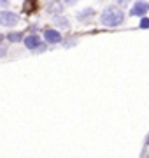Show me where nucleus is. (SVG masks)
Segmentation results:
<instances>
[{"label": "nucleus", "instance_id": "20e7f679", "mask_svg": "<svg viewBox=\"0 0 149 158\" xmlns=\"http://www.w3.org/2000/svg\"><path fill=\"white\" fill-rule=\"evenodd\" d=\"M149 12V2L147 0H135L133 6L130 7V16L135 18H144Z\"/></svg>", "mask_w": 149, "mask_h": 158}, {"label": "nucleus", "instance_id": "f257e3e1", "mask_svg": "<svg viewBox=\"0 0 149 158\" xmlns=\"http://www.w3.org/2000/svg\"><path fill=\"white\" fill-rule=\"evenodd\" d=\"M126 19V14L123 12L119 6H107L100 14V23H102L105 28H116L123 25Z\"/></svg>", "mask_w": 149, "mask_h": 158}, {"label": "nucleus", "instance_id": "39448f33", "mask_svg": "<svg viewBox=\"0 0 149 158\" xmlns=\"http://www.w3.org/2000/svg\"><path fill=\"white\" fill-rule=\"evenodd\" d=\"M42 37H44V42L49 46H54V44H60L63 40L62 37V32L58 28H44L42 32Z\"/></svg>", "mask_w": 149, "mask_h": 158}, {"label": "nucleus", "instance_id": "f8f14e48", "mask_svg": "<svg viewBox=\"0 0 149 158\" xmlns=\"http://www.w3.org/2000/svg\"><path fill=\"white\" fill-rule=\"evenodd\" d=\"M77 2H79V0H63V6L65 7H74Z\"/></svg>", "mask_w": 149, "mask_h": 158}, {"label": "nucleus", "instance_id": "f3484780", "mask_svg": "<svg viewBox=\"0 0 149 158\" xmlns=\"http://www.w3.org/2000/svg\"><path fill=\"white\" fill-rule=\"evenodd\" d=\"M4 39H6V35H4V34H0V44L4 42Z\"/></svg>", "mask_w": 149, "mask_h": 158}, {"label": "nucleus", "instance_id": "ddd939ff", "mask_svg": "<svg viewBox=\"0 0 149 158\" xmlns=\"http://www.w3.org/2000/svg\"><path fill=\"white\" fill-rule=\"evenodd\" d=\"M114 4L116 6H119V7H125V6L130 4V0H114Z\"/></svg>", "mask_w": 149, "mask_h": 158}, {"label": "nucleus", "instance_id": "0eeeda50", "mask_svg": "<svg viewBox=\"0 0 149 158\" xmlns=\"http://www.w3.org/2000/svg\"><path fill=\"white\" fill-rule=\"evenodd\" d=\"M95 14H97V11H95L93 7H84V9H81V11L75 12V19L79 23H86V21H90Z\"/></svg>", "mask_w": 149, "mask_h": 158}, {"label": "nucleus", "instance_id": "423d86ee", "mask_svg": "<svg viewBox=\"0 0 149 158\" xmlns=\"http://www.w3.org/2000/svg\"><path fill=\"white\" fill-rule=\"evenodd\" d=\"M53 25H54V28L63 30V32L70 30V19L65 16V14H58V16H53Z\"/></svg>", "mask_w": 149, "mask_h": 158}, {"label": "nucleus", "instance_id": "6e6552de", "mask_svg": "<svg viewBox=\"0 0 149 158\" xmlns=\"http://www.w3.org/2000/svg\"><path fill=\"white\" fill-rule=\"evenodd\" d=\"M63 0H53V2H49L47 4V9L46 12L49 14V16H58V14H63Z\"/></svg>", "mask_w": 149, "mask_h": 158}, {"label": "nucleus", "instance_id": "a211bd4d", "mask_svg": "<svg viewBox=\"0 0 149 158\" xmlns=\"http://www.w3.org/2000/svg\"><path fill=\"white\" fill-rule=\"evenodd\" d=\"M44 2H46V4H49V2H53V0H44Z\"/></svg>", "mask_w": 149, "mask_h": 158}, {"label": "nucleus", "instance_id": "9b49d317", "mask_svg": "<svg viewBox=\"0 0 149 158\" xmlns=\"http://www.w3.org/2000/svg\"><path fill=\"white\" fill-rule=\"evenodd\" d=\"M139 28H142V30H147L149 28V18L147 16L140 18V21H139Z\"/></svg>", "mask_w": 149, "mask_h": 158}, {"label": "nucleus", "instance_id": "f03ea898", "mask_svg": "<svg viewBox=\"0 0 149 158\" xmlns=\"http://www.w3.org/2000/svg\"><path fill=\"white\" fill-rule=\"evenodd\" d=\"M23 46L28 51H34V53H42V51L46 49L47 44L44 42V39H42L39 34H30V35H26V37L23 39Z\"/></svg>", "mask_w": 149, "mask_h": 158}, {"label": "nucleus", "instance_id": "2eb2a0df", "mask_svg": "<svg viewBox=\"0 0 149 158\" xmlns=\"http://www.w3.org/2000/svg\"><path fill=\"white\" fill-rule=\"evenodd\" d=\"M4 56H7V48L4 44H0V58H4Z\"/></svg>", "mask_w": 149, "mask_h": 158}, {"label": "nucleus", "instance_id": "6ab92c4d", "mask_svg": "<svg viewBox=\"0 0 149 158\" xmlns=\"http://www.w3.org/2000/svg\"><path fill=\"white\" fill-rule=\"evenodd\" d=\"M147 146H149V137H147Z\"/></svg>", "mask_w": 149, "mask_h": 158}, {"label": "nucleus", "instance_id": "7ed1b4c3", "mask_svg": "<svg viewBox=\"0 0 149 158\" xmlns=\"http://www.w3.org/2000/svg\"><path fill=\"white\" fill-rule=\"evenodd\" d=\"M19 19H21L19 14L14 11H9V9H2L0 11V25L4 28H14V27H18Z\"/></svg>", "mask_w": 149, "mask_h": 158}, {"label": "nucleus", "instance_id": "4468645a", "mask_svg": "<svg viewBox=\"0 0 149 158\" xmlns=\"http://www.w3.org/2000/svg\"><path fill=\"white\" fill-rule=\"evenodd\" d=\"M9 6H11V0H0V7L2 9H9Z\"/></svg>", "mask_w": 149, "mask_h": 158}, {"label": "nucleus", "instance_id": "dca6fc26", "mask_svg": "<svg viewBox=\"0 0 149 158\" xmlns=\"http://www.w3.org/2000/svg\"><path fill=\"white\" fill-rule=\"evenodd\" d=\"M37 30H39L37 25H32V27H30V32H32V34H37Z\"/></svg>", "mask_w": 149, "mask_h": 158}, {"label": "nucleus", "instance_id": "1a4fd4ad", "mask_svg": "<svg viewBox=\"0 0 149 158\" xmlns=\"http://www.w3.org/2000/svg\"><path fill=\"white\" fill-rule=\"evenodd\" d=\"M7 40L11 42V44H18V42H23L25 35L23 32H19V30H11V32H7Z\"/></svg>", "mask_w": 149, "mask_h": 158}, {"label": "nucleus", "instance_id": "9d476101", "mask_svg": "<svg viewBox=\"0 0 149 158\" xmlns=\"http://www.w3.org/2000/svg\"><path fill=\"white\" fill-rule=\"evenodd\" d=\"M77 42H79V39L77 37H67V39H63V48H74V46H77Z\"/></svg>", "mask_w": 149, "mask_h": 158}]
</instances>
